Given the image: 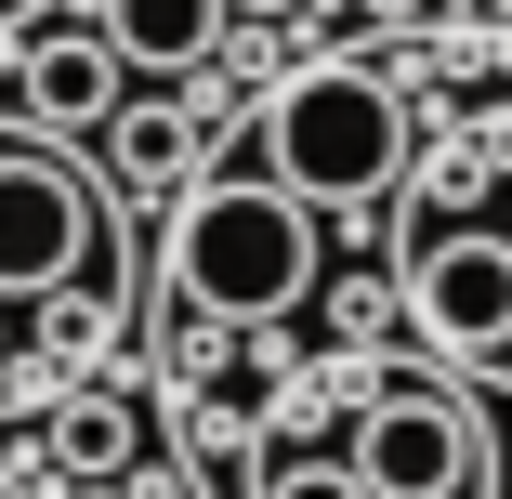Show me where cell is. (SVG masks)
Wrapping results in <instances>:
<instances>
[{
	"label": "cell",
	"mask_w": 512,
	"mask_h": 499,
	"mask_svg": "<svg viewBox=\"0 0 512 499\" xmlns=\"http://www.w3.org/2000/svg\"><path fill=\"white\" fill-rule=\"evenodd\" d=\"M355 473H368V499H473L486 421L460 408V394L407 381V394H381V408L355 421Z\"/></svg>",
	"instance_id": "cell-4"
},
{
	"label": "cell",
	"mask_w": 512,
	"mask_h": 499,
	"mask_svg": "<svg viewBox=\"0 0 512 499\" xmlns=\"http://www.w3.org/2000/svg\"><path fill=\"white\" fill-rule=\"evenodd\" d=\"M263 171L302 197V211H368L407 171V106L381 66H302L263 106Z\"/></svg>",
	"instance_id": "cell-2"
},
{
	"label": "cell",
	"mask_w": 512,
	"mask_h": 499,
	"mask_svg": "<svg viewBox=\"0 0 512 499\" xmlns=\"http://www.w3.org/2000/svg\"><path fill=\"white\" fill-rule=\"evenodd\" d=\"M106 158H119V184H132V197H158V184H184L197 119H184V106H119V119H106Z\"/></svg>",
	"instance_id": "cell-8"
},
{
	"label": "cell",
	"mask_w": 512,
	"mask_h": 499,
	"mask_svg": "<svg viewBox=\"0 0 512 499\" xmlns=\"http://www.w3.org/2000/svg\"><path fill=\"white\" fill-rule=\"evenodd\" d=\"M237 14H276V0H237Z\"/></svg>",
	"instance_id": "cell-10"
},
{
	"label": "cell",
	"mask_w": 512,
	"mask_h": 499,
	"mask_svg": "<svg viewBox=\"0 0 512 499\" xmlns=\"http://www.w3.org/2000/svg\"><path fill=\"white\" fill-rule=\"evenodd\" d=\"M407 316L447 355H512V237H407Z\"/></svg>",
	"instance_id": "cell-5"
},
{
	"label": "cell",
	"mask_w": 512,
	"mask_h": 499,
	"mask_svg": "<svg viewBox=\"0 0 512 499\" xmlns=\"http://www.w3.org/2000/svg\"><path fill=\"white\" fill-rule=\"evenodd\" d=\"M316 224H329V211H302L276 171H250V184H197L184 224H171V289H184L197 316L276 329L302 289H316Z\"/></svg>",
	"instance_id": "cell-1"
},
{
	"label": "cell",
	"mask_w": 512,
	"mask_h": 499,
	"mask_svg": "<svg viewBox=\"0 0 512 499\" xmlns=\"http://www.w3.org/2000/svg\"><path fill=\"white\" fill-rule=\"evenodd\" d=\"M263 499H368V473H355V460H276Z\"/></svg>",
	"instance_id": "cell-9"
},
{
	"label": "cell",
	"mask_w": 512,
	"mask_h": 499,
	"mask_svg": "<svg viewBox=\"0 0 512 499\" xmlns=\"http://www.w3.org/2000/svg\"><path fill=\"white\" fill-rule=\"evenodd\" d=\"M92 237H106V211H92V184L53 158V145H0V303H40V289H79Z\"/></svg>",
	"instance_id": "cell-3"
},
{
	"label": "cell",
	"mask_w": 512,
	"mask_h": 499,
	"mask_svg": "<svg viewBox=\"0 0 512 499\" xmlns=\"http://www.w3.org/2000/svg\"><path fill=\"white\" fill-rule=\"evenodd\" d=\"M224 14H237V0H106L92 27H106L145 79H184V66H211V53H224Z\"/></svg>",
	"instance_id": "cell-7"
},
{
	"label": "cell",
	"mask_w": 512,
	"mask_h": 499,
	"mask_svg": "<svg viewBox=\"0 0 512 499\" xmlns=\"http://www.w3.org/2000/svg\"><path fill=\"white\" fill-rule=\"evenodd\" d=\"M119 106H132V53L106 27H66V40L27 53V119L40 132H106Z\"/></svg>",
	"instance_id": "cell-6"
},
{
	"label": "cell",
	"mask_w": 512,
	"mask_h": 499,
	"mask_svg": "<svg viewBox=\"0 0 512 499\" xmlns=\"http://www.w3.org/2000/svg\"><path fill=\"white\" fill-rule=\"evenodd\" d=\"M0 342H14V303H0Z\"/></svg>",
	"instance_id": "cell-11"
}]
</instances>
